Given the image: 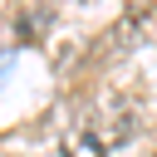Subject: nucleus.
I'll list each match as a JSON object with an SVG mask.
<instances>
[{
    "instance_id": "nucleus-1",
    "label": "nucleus",
    "mask_w": 157,
    "mask_h": 157,
    "mask_svg": "<svg viewBox=\"0 0 157 157\" xmlns=\"http://www.w3.org/2000/svg\"><path fill=\"white\" fill-rule=\"evenodd\" d=\"M132 137V103L118 93H103L98 103H88L69 132H64V157H108L113 147H123Z\"/></svg>"
}]
</instances>
